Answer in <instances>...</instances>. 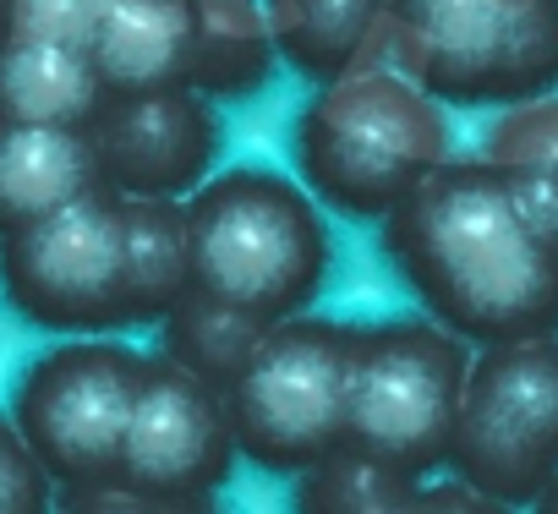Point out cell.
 Masks as SVG:
<instances>
[{
  "instance_id": "cell-1",
  "label": "cell",
  "mask_w": 558,
  "mask_h": 514,
  "mask_svg": "<svg viewBox=\"0 0 558 514\" xmlns=\"http://www.w3.org/2000/svg\"><path fill=\"white\" fill-rule=\"evenodd\" d=\"M378 230L411 302L471 351L558 329V252L487 159L438 164Z\"/></svg>"
},
{
  "instance_id": "cell-2",
  "label": "cell",
  "mask_w": 558,
  "mask_h": 514,
  "mask_svg": "<svg viewBox=\"0 0 558 514\" xmlns=\"http://www.w3.org/2000/svg\"><path fill=\"white\" fill-rule=\"evenodd\" d=\"M192 291L257 323L318 307L335 274V224L324 203L263 159L219 164L186 203Z\"/></svg>"
},
{
  "instance_id": "cell-3",
  "label": "cell",
  "mask_w": 558,
  "mask_h": 514,
  "mask_svg": "<svg viewBox=\"0 0 558 514\" xmlns=\"http://www.w3.org/2000/svg\"><path fill=\"white\" fill-rule=\"evenodd\" d=\"M296 181L324 213L384 224L438 164L454 159L449 105L389 61L318 83L291 132Z\"/></svg>"
},
{
  "instance_id": "cell-4",
  "label": "cell",
  "mask_w": 558,
  "mask_h": 514,
  "mask_svg": "<svg viewBox=\"0 0 558 514\" xmlns=\"http://www.w3.org/2000/svg\"><path fill=\"white\" fill-rule=\"evenodd\" d=\"M384 61L460 110L547 99L558 94V0H389Z\"/></svg>"
},
{
  "instance_id": "cell-5",
  "label": "cell",
  "mask_w": 558,
  "mask_h": 514,
  "mask_svg": "<svg viewBox=\"0 0 558 514\" xmlns=\"http://www.w3.org/2000/svg\"><path fill=\"white\" fill-rule=\"evenodd\" d=\"M465 372L471 345L427 313L356 323L345 449L389 465L405 481L444 476Z\"/></svg>"
},
{
  "instance_id": "cell-6",
  "label": "cell",
  "mask_w": 558,
  "mask_h": 514,
  "mask_svg": "<svg viewBox=\"0 0 558 514\" xmlns=\"http://www.w3.org/2000/svg\"><path fill=\"white\" fill-rule=\"evenodd\" d=\"M356 323L302 313L268 323L225 389L235 454L268 476H302L345 449Z\"/></svg>"
},
{
  "instance_id": "cell-7",
  "label": "cell",
  "mask_w": 558,
  "mask_h": 514,
  "mask_svg": "<svg viewBox=\"0 0 558 514\" xmlns=\"http://www.w3.org/2000/svg\"><path fill=\"white\" fill-rule=\"evenodd\" d=\"M0 302L39 334H126V197L110 186L0 241Z\"/></svg>"
},
{
  "instance_id": "cell-8",
  "label": "cell",
  "mask_w": 558,
  "mask_h": 514,
  "mask_svg": "<svg viewBox=\"0 0 558 514\" xmlns=\"http://www.w3.org/2000/svg\"><path fill=\"white\" fill-rule=\"evenodd\" d=\"M143 356L126 334H83L34 351L12 378L7 416L61 492L116 481Z\"/></svg>"
},
{
  "instance_id": "cell-9",
  "label": "cell",
  "mask_w": 558,
  "mask_h": 514,
  "mask_svg": "<svg viewBox=\"0 0 558 514\" xmlns=\"http://www.w3.org/2000/svg\"><path fill=\"white\" fill-rule=\"evenodd\" d=\"M444 470L514 509L542 492L558 470V329L471 351Z\"/></svg>"
},
{
  "instance_id": "cell-10",
  "label": "cell",
  "mask_w": 558,
  "mask_h": 514,
  "mask_svg": "<svg viewBox=\"0 0 558 514\" xmlns=\"http://www.w3.org/2000/svg\"><path fill=\"white\" fill-rule=\"evenodd\" d=\"M99 181L121 197L186 203L225 159V115L197 88L105 94L83 126Z\"/></svg>"
},
{
  "instance_id": "cell-11",
  "label": "cell",
  "mask_w": 558,
  "mask_h": 514,
  "mask_svg": "<svg viewBox=\"0 0 558 514\" xmlns=\"http://www.w3.org/2000/svg\"><path fill=\"white\" fill-rule=\"evenodd\" d=\"M235 432L225 394L170 356L148 351L143 378L126 411V438H121V465L116 481L137 492H225L235 476Z\"/></svg>"
},
{
  "instance_id": "cell-12",
  "label": "cell",
  "mask_w": 558,
  "mask_h": 514,
  "mask_svg": "<svg viewBox=\"0 0 558 514\" xmlns=\"http://www.w3.org/2000/svg\"><path fill=\"white\" fill-rule=\"evenodd\" d=\"M197 0H121L88 39V61L105 94L192 88Z\"/></svg>"
},
{
  "instance_id": "cell-13",
  "label": "cell",
  "mask_w": 558,
  "mask_h": 514,
  "mask_svg": "<svg viewBox=\"0 0 558 514\" xmlns=\"http://www.w3.org/2000/svg\"><path fill=\"white\" fill-rule=\"evenodd\" d=\"M105 186L83 126L0 121V241Z\"/></svg>"
},
{
  "instance_id": "cell-14",
  "label": "cell",
  "mask_w": 558,
  "mask_h": 514,
  "mask_svg": "<svg viewBox=\"0 0 558 514\" xmlns=\"http://www.w3.org/2000/svg\"><path fill=\"white\" fill-rule=\"evenodd\" d=\"M279 66L302 83H335L367 61H384L389 0H263Z\"/></svg>"
},
{
  "instance_id": "cell-15",
  "label": "cell",
  "mask_w": 558,
  "mask_h": 514,
  "mask_svg": "<svg viewBox=\"0 0 558 514\" xmlns=\"http://www.w3.org/2000/svg\"><path fill=\"white\" fill-rule=\"evenodd\" d=\"M105 83L83 45L0 39V121L17 126H88Z\"/></svg>"
},
{
  "instance_id": "cell-16",
  "label": "cell",
  "mask_w": 558,
  "mask_h": 514,
  "mask_svg": "<svg viewBox=\"0 0 558 514\" xmlns=\"http://www.w3.org/2000/svg\"><path fill=\"white\" fill-rule=\"evenodd\" d=\"M476 159H487L504 175L520 213L558 252V94L493 110V126L482 132Z\"/></svg>"
},
{
  "instance_id": "cell-17",
  "label": "cell",
  "mask_w": 558,
  "mask_h": 514,
  "mask_svg": "<svg viewBox=\"0 0 558 514\" xmlns=\"http://www.w3.org/2000/svg\"><path fill=\"white\" fill-rule=\"evenodd\" d=\"M279 50L263 17V0H197L192 88L214 105L252 99L274 83Z\"/></svg>"
},
{
  "instance_id": "cell-18",
  "label": "cell",
  "mask_w": 558,
  "mask_h": 514,
  "mask_svg": "<svg viewBox=\"0 0 558 514\" xmlns=\"http://www.w3.org/2000/svg\"><path fill=\"white\" fill-rule=\"evenodd\" d=\"M192 296L186 208L159 197H126V307L132 329H159Z\"/></svg>"
},
{
  "instance_id": "cell-19",
  "label": "cell",
  "mask_w": 558,
  "mask_h": 514,
  "mask_svg": "<svg viewBox=\"0 0 558 514\" xmlns=\"http://www.w3.org/2000/svg\"><path fill=\"white\" fill-rule=\"evenodd\" d=\"M268 323L235 313V307H219L208 296H186L165 323H159V356H170L175 367H186L192 378L214 383L219 394L230 389V378L246 367V356L257 351Z\"/></svg>"
},
{
  "instance_id": "cell-20",
  "label": "cell",
  "mask_w": 558,
  "mask_h": 514,
  "mask_svg": "<svg viewBox=\"0 0 558 514\" xmlns=\"http://www.w3.org/2000/svg\"><path fill=\"white\" fill-rule=\"evenodd\" d=\"M411 487L416 481L395 476L389 465H378L356 449H335L329 460H318L313 470L296 476V514H367Z\"/></svg>"
},
{
  "instance_id": "cell-21",
  "label": "cell",
  "mask_w": 558,
  "mask_h": 514,
  "mask_svg": "<svg viewBox=\"0 0 558 514\" xmlns=\"http://www.w3.org/2000/svg\"><path fill=\"white\" fill-rule=\"evenodd\" d=\"M116 7L121 0H0V39H50L88 50Z\"/></svg>"
},
{
  "instance_id": "cell-22",
  "label": "cell",
  "mask_w": 558,
  "mask_h": 514,
  "mask_svg": "<svg viewBox=\"0 0 558 514\" xmlns=\"http://www.w3.org/2000/svg\"><path fill=\"white\" fill-rule=\"evenodd\" d=\"M61 487L39 465V454L23 443L12 416L0 411V514H56Z\"/></svg>"
},
{
  "instance_id": "cell-23",
  "label": "cell",
  "mask_w": 558,
  "mask_h": 514,
  "mask_svg": "<svg viewBox=\"0 0 558 514\" xmlns=\"http://www.w3.org/2000/svg\"><path fill=\"white\" fill-rule=\"evenodd\" d=\"M56 514H225L219 492H137L121 481L105 487H83V492H61Z\"/></svg>"
},
{
  "instance_id": "cell-24",
  "label": "cell",
  "mask_w": 558,
  "mask_h": 514,
  "mask_svg": "<svg viewBox=\"0 0 558 514\" xmlns=\"http://www.w3.org/2000/svg\"><path fill=\"white\" fill-rule=\"evenodd\" d=\"M411 514H520L514 503H504V498H487V492H476L471 481H460V476H433V481H416V492H411Z\"/></svg>"
},
{
  "instance_id": "cell-25",
  "label": "cell",
  "mask_w": 558,
  "mask_h": 514,
  "mask_svg": "<svg viewBox=\"0 0 558 514\" xmlns=\"http://www.w3.org/2000/svg\"><path fill=\"white\" fill-rule=\"evenodd\" d=\"M525 514H558V470H553V476L542 481V492H536V498L525 503Z\"/></svg>"
},
{
  "instance_id": "cell-26",
  "label": "cell",
  "mask_w": 558,
  "mask_h": 514,
  "mask_svg": "<svg viewBox=\"0 0 558 514\" xmlns=\"http://www.w3.org/2000/svg\"><path fill=\"white\" fill-rule=\"evenodd\" d=\"M416 492V487H411ZM411 492H400V498H389V503H378V509H367V514H411Z\"/></svg>"
}]
</instances>
